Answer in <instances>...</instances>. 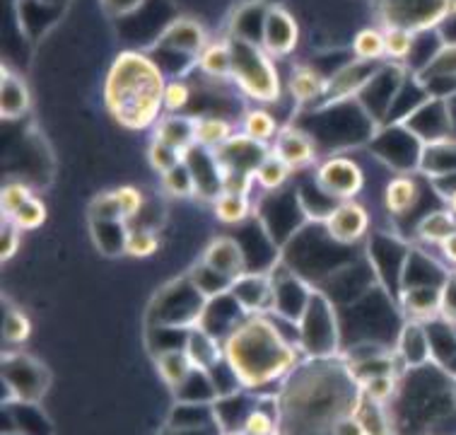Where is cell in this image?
Instances as JSON below:
<instances>
[{"instance_id": "1", "label": "cell", "mask_w": 456, "mask_h": 435, "mask_svg": "<svg viewBox=\"0 0 456 435\" xmlns=\"http://www.w3.org/2000/svg\"><path fill=\"white\" fill-rule=\"evenodd\" d=\"M282 435H331L365 402L362 385L343 356L305 358L281 382Z\"/></svg>"}, {"instance_id": "2", "label": "cell", "mask_w": 456, "mask_h": 435, "mask_svg": "<svg viewBox=\"0 0 456 435\" xmlns=\"http://www.w3.org/2000/svg\"><path fill=\"white\" fill-rule=\"evenodd\" d=\"M223 351L244 390L282 382L305 360L297 343L282 334L273 315H247L224 336Z\"/></svg>"}, {"instance_id": "3", "label": "cell", "mask_w": 456, "mask_h": 435, "mask_svg": "<svg viewBox=\"0 0 456 435\" xmlns=\"http://www.w3.org/2000/svg\"><path fill=\"white\" fill-rule=\"evenodd\" d=\"M165 73L152 56L142 51H121L107 73L104 102L118 124L142 131L162 119L165 109Z\"/></svg>"}, {"instance_id": "4", "label": "cell", "mask_w": 456, "mask_h": 435, "mask_svg": "<svg viewBox=\"0 0 456 435\" xmlns=\"http://www.w3.org/2000/svg\"><path fill=\"white\" fill-rule=\"evenodd\" d=\"M232 49V80L241 93L261 104L281 100L282 85L273 56L261 44L230 37Z\"/></svg>"}, {"instance_id": "5", "label": "cell", "mask_w": 456, "mask_h": 435, "mask_svg": "<svg viewBox=\"0 0 456 435\" xmlns=\"http://www.w3.org/2000/svg\"><path fill=\"white\" fill-rule=\"evenodd\" d=\"M297 343L305 358H338L343 353L336 305L319 288H314L297 322Z\"/></svg>"}, {"instance_id": "6", "label": "cell", "mask_w": 456, "mask_h": 435, "mask_svg": "<svg viewBox=\"0 0 456 435\" xmlns=\"http://www.w3.org/2000/svg\"><path fill=\"white\" fill-rule=\"evenodd\" d=\"M208 302L210 300H206L199 293V288L191 283V278H176L152 298L150 324L189 332L193 326H200V322L206 317Z\"/></svg>"}, {"instance_id": "7", "label": "cell", "mask_w": 456, "mask_h": 435, "mask_svg": "<svg viewBox=\"0 0 456 435\" xmlns=\"http://www.w3.org/2000/svg\"><path fill=\"white\" fill-rule=\"evenodd\" d=\"M384 29L396 27L420 34L435 29L452 12L454 0H374Z\"/></svg>"}, {"instance_id": "8", "label": "cell", "mask_w": 456, "mask_h": 435, "mask_svg": "<svg viewBox=\"0 0 456 435\" xmlns=\"http://www.w3.org/2000/svg\"><path fill=\"white\" fill-rule=\"evenodd\" d=\"M408 76L411 73H408V68L403 63L389 61V63L379 66L372 80L362 87V93L357 94V102L362 104V109L372 117L377 126L387 124L391 107H394V102H396L398 93H401V87L408 80Z\"/></svg>"}, {"instance_id": "9", "label": "cell", "mask_w": 456, "mask_h": 435, "mask_svg": "<svg viewBox=\"0 0 456 435\" xmlns=\"http://www.w3.org/2000/svg\"><path fill=\"white\" fill-rule=\"evenodd\" d=\"M314 185L329 201H355V196L365 186V172L355 160L336 155L316 168Z\"/></svg>"}, {"instance_id": "10", "label": "cell", "mask_w": 456, "mask_h": 435, "mask_svg": "<svg viewBox=\"0 0 456 435\" xmlns=\"http://www.w3.org/2000/svg\"><path fill=\"white\" fill-rule=\"evenodd\" d=\"M3 377L8 385L12 399L22 404L39 402L49 390V373L39 360L25 353L5 356L3 360Z\"/></svg>"}, {"instance_id": "11", "label": "cell", "mask_w": 456, "mask_h": 435, "mask_svg": "<svg viewBox=\"0 0 456 435\" xmlns=\"http://www.w3.org/2000/svg\"><path fill=\"white\" fill-rule=\"evenodd\" d=\"M374 152L389 162L391 168L413 169L420 165V152H423V143L418 141L403 124H389L382 126V131L372 135Z\"/></svg>"}, {"instance_id": "12", "label": "cell", "mask_w": 456, "mask_h": 435, "mask_svg": "<svg viewBox=\"0 0 456 435\" xmlns=\"http://www.w3.org/2000/svg\"><path fill=\"white\" fill-rule=\"evenodd\" d=\"M208 46V34L200 22L191 17H176L158 34L155 49L159 53H176L189 61H199L200 51Z\"/></svg>"}, {"instance_id": "13", "label": "cell", "mask_w": 456, "mask_h": 435, "mask_svg": "<svg viewBox=\"0 0 456 435\" xmlns=\"http://www.w3.org/2000/svg\"><path fill=\"white\" fill-rule=\"evenodd\" d=\"M322 226L333 242L353 247V244L362 242L365 234L370 233V210L357 201H340L329 210Z\"/></svg>"}, {"instance_id": "14", "label": "cell", "mask_w": 456, "mask_h": 435, "mask_svg": "<svg viewBox=\"0 0 456 435\" xmlns=\"http://www.w3.org/2000/svg\"><path fill=\"white\" fill-rule=\"evenodd\" d=\"M273 312L278 319H285L290 324H297L302 312L307 308L309 298L314 293V285L305 281V278L295 274V271H285L282 276H273Z\"/></svg>"}, {"instance_id": "15", "label": "cell", "mask_w": 456, "mask_h": 435, "mask_svg": "<svg viewBox=\"0 0 456 435\" xmlns=\"http://www.w3.org/2000/svg\"><path fill=\"white\" fill-rule=\"evenodd\" d=\"M379 66L382 63H374V61L353 59L348 63H343L340 68H336L329 76V80H326V94L322 104L357 97V94L362 93V87L372 80L374 73L379 70Z\"/></svg>"}, {"instance_id": "16", "label": "cell", "mask_w": 456, "mask_h": 435, "mask_svg": "<svg viewBox=\"0 0 456 435\" xmlns=\"http://www.w3.org/2000/svg\"><path fill=\"white\" fill-rule=\"evenodd\" d=\"M401 124L406 126L408 131L418 138L420 143H432L449 138V128H452V119H449L447 102L437 100V97H428L423 104L408 114Z\"/></svg>"}, {"instance_id": "17", "label": "cell", "mask_w": 456, "mask_h": 435, "mask_svg": "<svg viewBox=\"0 0 456 435\" xmlns=\"http://www.w3.org/2000/svg\"><path fill=\"white\" fill-rule=\"evenodd\" d=\"M230 295L244 315H271L273 312V274H244L232 283Z\"/></svg>"}, {"instance_id": "18", "label": "cell", "mask_w": 456, "mask_h": 435, "mask_svg": "<svg viewBox=\"0 0 456 435\" xmlns=\"http://www.w3.org/2000/svg\"><path fill=\"white\" fill-rule=\"evenodd\" d=\"M299 42V27L297 20L292 12L282 5H271L268 15H265L264 37H261V46H264L273 59L288 56L295 51Z\"/></svg>"}, {"instance_id": "19", "label": "cell", "mask_w": 456, "mask_h": 435, "mask_svg": "<svg viewBox=\"0 0 456 435\" xmlns=\"http://www.w3.org/2000/svg\"><path fill=\"white\" fill-rule=\"evenodd\" d=\"M396 356L403 363V368L418 370L425 368L432 360V339L430 329L425 322L406 319L396 334Z\"/></svg>"}, {"instance_id": "20", "label": "cell", "mask_w": 456, "mask_h": 435, "mask_svg": "<svg viewBox=\"0 0 456 435\" xmlns=\"http://www.w3.org/2000/svg\"><path fill=\"white\" fill-rule=\"evenodd\" d=\"M200 261L208 264L213 271H217L220 276L230 278L232 283L237 278L244 276V274H249V261H247L244 247L234 237H216V240H210Z\"/></svg>"}, {"instance_id": "21", "label": "cell", "mask_w": 456, "mask_h": 435, "mask_svg": "<svg viewBox=\"0 0 456 435\" xmlns=\"http://www.w3.org/2000/svg\"><path fill=\"white\" fill-rule=\"evenodd\" d=\"M271 151L295 172L309 168L316 160V141L302 126H285L271 145Z\"/></svg>"}, {"instance_id": "22", "label": "cell", "mask_w": 456, "mask_h": 435, "mask_svg": "<svg viewBox=\"0 0 456 435\" xmlns=\"http://www.w3.org/2000/svg\"><path fill=\"white\" fill-rule=\"evenodd\" d=\"M442 288L444 285H406L398 302L406 319L425 322L430 324L435 319L442 317Z\"/></svg>"}, {"instance_id": "23", "label": "cell", "mask_w": 456, "mask_h": 435, "mask_svg": "<svg viewBox=\"0 0 456 435\" xmlns=\"http://www.w3.org/2000/svg\"><path fill=\"white\" fill-rule=\"evenodd\" d=\"M183 351L189 353V358H191V363L196 368L206 370V373H210L217 363H223L224 360L223 339H217L216 334H210L206 326H193V329H189Z\"/></svg>"}, {"instance_id": "24", "label": "cell", "mask_w": 456, "mask_h": 435, "mask_svg": "<svg viewBox=\"0 0 456 435\" xmlns=\"http://www.w3.org/2000/svg\"><path fill=\"white\" fill-rule=\"evenodd\" d=\"M29 109V90L22 78L15 70L3 66L0 70V117L5 121L22 119Z\"/></svg>"}, {"instance_id": "25", "label": "cell", "mask_w": 456, "mask_h": 435, "mask_svg": "<svg viewBox=\"0 0 456 435\" xmlns=\"http://www.w3.org/2000/svg\"><path fill=\"white\" fill-rule=\"evenodd\" d=\"M268 8L261 0H249L232 12V25H230V37L234 39H244V42L261 44L264 37V25Z\"/></svg>"}, {"instance_id": "26", "label": "cell", "mask_w": 456, "mask_h": 435, "mask_svg": "<svg viewBox=\"0 0 456 435\" xmlns=\"http://www.w3.org/2000/svg\"><path fill=\"white\" fill-rule=\"evenodd\" d=\"M155 141L167 143L179 152L191 151L196 145V121L193 117H182V114H167L155 124Z\"/></svg>"}, {"instance_id": "27", "label": "cell", "mask_w": 456, "mask_h": 435, "mask_svg": "<svg viewBox=\"0 0 456 435\" xmlns=\"http://www.w3.org/2000/svg\"><path fill=\"white\" fill-rule=\"evenodd\" d=\"M418 169L428 175L430 179L437 176H447L456 172V141L452 138H442V141L423 143V152H420V165Z\"/></svg>"}, {"instance_id": "28", "label": "cell", "mask_w": 456, "mask_h": 435, "mask_svg": "<svg viewBox=\"0 0 456 435\" xmlns=\"http://www.w3.org/2000/svg\"><path fill=\"white\" fill-rule=\"evenodd\" d=\"M420 201V185L413 176L398 175L391 179L384 189V209L394 218H401L411 213Z\"/></svg>"}, {"instance_id": "29", "label": "cell", "mask_w": 456, "mask_h": 435, "mask_svg": "<svg viewBox=\"0 0 456 435\" xmlns=\"http://www.w3.org/2000/svg\"><path fill=\"white\" fill-rule=\"evenodd\" d=\"M326 80L316 68L312 66H297L292 70L290 83H288V90H290L292 100L297 102L299 107H307V104H314L324 100L326 94Z\"/></svg>"}, {"instance_id": "30", "label": "cell", "mask_w": 456, "mask_h": 435, "mask_svg": "<svg viewBox=\"0 0 456 435\" xmlns=\"http://www.w3.org/2000/svg\"><path fill=\"white\" fill-rule=\"evenodd\" d=\"M155 365H158L159 377L165 380V385L176 392L179 387L191 377L193 370H199L189 358V353L183 349H172V351H162L155 356Z\"/></svg>"}, {"instance_id": "31", "label": "cell", "mask_w": 456, "mask_h": 435, "mask_svg": "<svg viewBox=\"0 0 456 435\" xmlns=\"http://www.w3.org/2000/svg\"><path fill=\"white\" fill-rule=\"evenodd\" d=\"M199 68L213 80H223V78H232V49H230V39L223 42H208V46L200 51Z\"/></svg>"}, {"instance_id": "32", "label": "cell", "mask_w": 456, "mask_h": 435, "mask_svg": "<svg viewBox=\"0 0 456 435\" xmlns=\"http://www.w3.org/2000/svg\"><path fill=\"white\" fill-rule=\"evenodd\" d=\"M193 121H196V145L206 148V151L216 152L220 145H224L234 135L232 124L227 119L216 117V114L193 117Z\"/></svg>"}, {"instance_id": "33", "label": "cell", "mask_w": 456, "mask_h": 435, "mask_svg": "<svg viewBox=\"0 0 456 435\" xmlns=\"http://www.w3.org/2000/svg\"><path fill=\"white\" fill-rule=\"evenodd\" d=\"M456 233V216L452 210H432L430 216H425L418 227H415V237L420 242L428 244H442L447 242L449 237Z\"/></svg>"}, {"instance_id": "34", "label": "cell", "mask_w": 456, "mask_h": 435, "mask_svg": "<svg viewBox=\"0 0 456 435\" xmlns=\"http://www.w3.org/2000/svg\"><path fill=\"white\" fill-rule=\"evenodd\" d=\"M213 213L224 226H241L251 216V199L247 193L220 192L213 199Z\"/></svg>"}, {"instance_id": "35", "label": "cell", "mask_w": 456, "mask_h": 435, "mask_svg": "<svg viewBox=\"0 0 456 435\" xmlns=\"http://www.w3.org/2000/svg\"><path fill=\"white\" fill-rule=\"evenodd\" d=\"M176 402L182 404H216L217 390L213 385V377L206 370H193L191 377L175 392Z\"/></svg>"}, {"instance_id": "36", "label": "cell", "mask_w": 456, "mask_h": 435, "mask_svg": "<svg viewBox=\"0 0 456 435\" xmlns=\"http://www.w3.org/2000/svg\"><path fill=\"white\" fill-rule=\"evenodd\" d=\"M357 419H360L367 435H396V421H394L389 404H377L365 399L357 411Z\"/></svg>"}, {"instance_id": "37", "label": "cell", "mask_w": 456, "mask_h": 435, "mask_svg": "<svg viewBox=\"0 0 456 435\" xmlns=\"http://www.w3.org/2000/svg\"><path fill=\"white\" fill-rule=\"evenodd\" d=\"M241 134H247L249 138H254V141L268 145V143L278 138L281 126H278V121H275V117L268 109L256 107L249 109V111L244 114V119H241Z\"/></svg>"}, {"instance_id": "38", "label": "cell", "mask_w": 456, "mask_h": 435, "mask_svg": "<svg viewBox=\"0 0 456 435\" xmlns=\"http://www.w3.org/2000/svg\"><path fill=\"white\" fill-rule=\"evenodd\" d=\"M217 426L213 404H182L176 402L167 428H208Z\"/></svg>"}, {"instance_id": "39", "label": "cell", "mask_w": 456, "mask_h": 435, "mask_svg": "<svg viewBox=\"0 0 456 435\" xmlns=\"http://www.w3.org/2000/svg\"><path fill=\"white\" fill-rule=\"evenodd\" d=\"M186 276L191 278V283L199 288V293L206 298V300H216L220 295H227L232 291V281L230 278L220 276L217 271L199 261L196 267L189 268V274Z\"/></svg>"}, {"instance_id": "40", "label": "cell", "mask_w": 456, "mask_h": 435, "mask_svg": "<svg viewBox=\"0 0 456 435\" xmlns=\"http://www.w3.org/2000/svg\"><path fill=\"white\" fill-rule=\"evenodd\" d=\"M353 53H355V59L382 63L387 59V37H384V29H379V27L360 29L355 34V39H353Z\"/></svg>"}, {"instance_id": "41", "label": "cell", "mask_w": 456, "mask_h": 435, "mask_svg": "<svg viewBox=\"0 0 456 435\" xmlns=\"http://www.w3.org/2000/svg\"><path fill=\"white\" fill-rule=\"evenodd\" d=\"M290 175H292V169L288 168V165H285V162H282L273 151H271L268 152V158L258 165L254 179H256V185L261 186L264 192L278 193L282 186L288 185Z\"/></svg>"}, {"instance_id": "42", "label": "cell", "mask_w": 456, "mask_h": 435, "mask_svg": "<svg viewBox=\"0 0 456 435\" xmlns=\"http://www.w3.org/2000/svg\"><path fill=\"white\" fill-rule=\"evenodd\" d=\"M162 186L175 199H191L199 193V186H196V179H193V172L186 165V160L175 169H169L167 175H162Z\"/></svg>"}, {"instance_id": "43", "label": "cell", "mask_w": 456, "mask_h": 435, "mask_svg": "<svg viewBox=\"0 0 456 435\" xmlns=\"http://www.w3.org/2000/svg\"><path fill=\"white\" fill-rule=\"evenodd\" d=\"M418 80H430V78H456V44H442L440 51L432 56L428 66L415 73Z\"/></svg>"}, {"instance_id": "44", "label": "cell", "mask_w": 456, "mask_h": 435, "mask_svg": "<svg viewBox=\"0 0 456 435\" xmlns=\"http://www.w3.org/2000/svg\"><path fill=\"white\" fill-rule=\"evenodd\" d=\"M159 250V237L150 227H128L126 234V254L135 259H148Z\"/></svg>"}, {"instance_id": "45", "label": "cell", "mask_w": 456, "mask_h": 435, "mask_svg": "<svg viewBox=\"0 0 456 435\" xmlns=\"http://www.w3.org/2000/svg\"><path fill=\"white\" fill-rule=\"evenodd\" d=\"M32 336V322L27 317V312H22L15 305L5 308V317H3V339L10 346L25 343Z\"/></svg>"}, {"instance_id": "46", "label": "cell", "mask_w": 456, "mask_h": 435, "mask_svg": "<svg viewBox=\"0 0 456 435\" xmlns=\"http://www.w3.org/2000/svg\"><path fill=\"white\" fill-rule=\"evenodd\" d=\"M398 390H401V373H389V375H379L367 380L362 385L365 399L377 404H391L396 399Z\"/></svg>"}, {"instance_id": "47", "label": "cell", "mask_w": 456, "mask_h": 435, "mask_svg": "<svg viewBox=\"0 0 456 435\" xmlns=\"http://www.w3.org/2000/svg\"><path fill=\"white\" fill-rule=\"evenodd\" d=\"M148 160H150V165H152V169L162 176L167 175L169 169H175L176 165H182L183 160H186V155L176 151V148H172V145H167V143H159L152 138V143H150V151H148Z\"/></svg>"}, {"instance_id": "48", "label": "cell", "mask_w": 456, "mask_h": 435, "mask_svg": "<svg viewBox=\"0 0 456 435\" xmlns=\"http://www.w3.org/2000/svg\"><path fill=\"white\" fill-rule=\"evenodd\" d=\"M384 37H387V59L396 61V63L408 61L411 51H413L415 34L408 32V29L387 27V29H384Z\"/></svg>"}, {"instance_id": "49", "label": "cell", "mask_w": 456, "mask_h": 435, "mask_svg": "<svg viewBox=\"0 0 456 435\" xmlns=\"http://www.w3.org/2000/svg\"><path fill=\"white\" fill-rule=\"evenodd\" d=\"M10 223L15 227H20L22 233H29V230H37L46 223V203L42 199L32 196L29 201L17 210L15 216L10 218Z\"/></svg>"}, {"instance_id": "50", "label": "cell", "mask_w": 456, "mask_h": 435, "mask_svg": "<svg viewBox=\"0 0 456 435\" xmlns=\"http://www.w3.org/2000/svg\"><path fill=\"white\" fill-rule=\"evenodd\" d=\"M32 196L34 193L29 192V186L22 185V182H10V185L3 186V192H0V210H3V218L10 220Z\"/></svg>"}, {"instance_id": "51", "label": "cell", "mask_w": 456, "mask_h": 435, "mask_svg": "<svg viewBox=\"0 0 456 435\" xmlns=\"http://www.w3.org/2000/svg\"><path fill=\"white\" fill-rule=\"evenodd\" d=\"M114 196H117L118 206H121V216H124L126 226L131 223L133 218L141 216L142 206H145V196H142L141 189H135L131 185H124L118 186V189H111Z\"/></svg>"}, {"instance_id": "52", "label": "cell", "mask_w": 456, "mask_h": 435, "mask_svg": "<svg viewBox=\"0 0 456 435\" xmlns=\"http://www.w3.org/2000/svg\"><path fill=\"white\" fill-rule=\"evenodd\" d=\"M193 93H191V85L186 83V80H167L165 87V109L169 114H179L183 109L189 107V102H191Z\"/></svg>"}, {"instance_id": "53", "label": "cell", "mask_w": 456, "mask_h": 435, "mask_svg": "<svg viewBox=\"0 0 456 435\" xmlns=\"http://www.w3.org/2000/svg\"><path fill=\"white\" fill-rule=\"evenodd\" d=\"M0 257L3 261H10L20 250V242H22V230L15 227L10 220H3V234H0Z\"/></svg>"}, {"instance_id": "54", "label": "cell", "mask_w": 456, "mask_h": 435, "mask_svg": "<svg viewBox=\"0 0 456 435\" xmlns=\"http://www.w3.org/2000/svg\"><path fill=\"white\" fill-rule=\"evenodd\" d=\"M442 319L456 326V276H449L442 288Z\"/></svg>"}, {"instance_id": "55", "label": "cell", "mask_w": 456, "mask_h": 435, "mask_svg": "<svg viewBox=\"0 0 456 435\" xmlns=\"http://www.w3.org/2000/svg\"><path fill=\"white\" fill-rule=\"evenodd\" d=\"M142 3H145V0H102L104 10L114 17L131 15V12H135V10L141 8Z\"/></svg>"}, {"instance_id": "56", "label": "cell", "mask_w": 456, "mask_h": 435, "mask_svg": "<svg viewBox=\"0 0 456 435\" xmlns=\"http://www.w3.org/2000/svg\"><path fill=\"white\" fill-rule=\"evenodd\" d=\"M331 435H367V433L357 416H348V419H343L338 426L333 428Z\"/></svg>"}, {"instance_id": "57", "label": "cell", "mask_w": 456, "mask_h": 435, "mask_svg": "<svg viewBox=\"0 0 456 435\" xmlns=\"http://www.w3.org/2000/svg\"><path fill=\"white\" fill-rule=\"evenodd\" d=\"M162 435H223V431L217 426L208 428H167Z\"/></svg>"}, {"instance_id": "58", "label": "cell", "mask_w": 456, "mask_h": 435, "mask_svg": "<svg viewBox=\"0 0 456 435\" xmlns=\"http://www.w3.org/2000/svg\"><path fill=\"white\" fill-rule=\"evenodd\" d=\"M440 250H442V254H444V259H447L449 264H454V267H456V233L449 237L447 242L440 244Z\"/></svg>"}, {"instance_id": "59", "label": "cell", "mask_w": 456, "mask_h": 435, "mask_svg": "<svg viewBox=\"0 0 456 435\" xmlns=\"http://www.w3.org/2000/svg\"><path fill=\"white\" fill-rule=\"evenodd\" d=\"M449 210H452V213H454V216H456V193H454V196H452V199H449Z\"/></svg>"}, {"instance_id": "60", "label": "cell", "mask_w": 456, "mask_h": 435, "mask_svg": "<svg viewBox=\"0 0 456 435\" xmlns=\"http://www.w3.org/2000/svg\"><path fill=\"white\" fill-rule=\"evenodd\" d=\"M452 402L456 406V377H452Z\"/></svg>"}, {"instance_id": "61", "label": "cell", "mask_w": 456, "mask_h": 435, "mask_svg": "<svg viewBox=\"0 0 456 435\" xmlns=\"http://www.w3.org/2000/svg\"><path fill=\"white\" fill-rule=\"evenodd\" d=\"M224 435H249L247 431H232V433H224Z\"/></svg>"}, {"instance_id": "62", "label": "cell", "mask_w": 456, "mask_h": 435, "mask_svg": "<svg viewBox=\"0 0 456 435\" xmlns=\"http://www.w3.org/2000/svg\"><path fill=\"white\" fill-rule=\"evenodd\" d=\"M5 435H22V433H5Z\"/></svg>"}]
</instances>
